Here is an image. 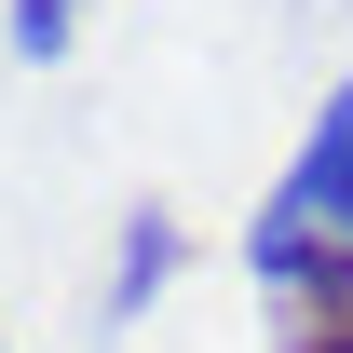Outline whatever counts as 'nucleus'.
<instances>
[{"instance_id": "obj_4", "label": "nucleus", "mask_w": 353, "mask_h": 353, "mask_svg": "<svg viewBox=\"0 0 353 353\" xmlns=\"http://www.w3.org/2000/svg\"><path fill=\"white\" fill-rule=\"evenodd\" d=\"M68 41H82V0H14V54L28 68H54Z\"/></svg>"}, {"instance_id": "obj_3", "label": "nucleus", "mask_w": 353, "mask_h": 353, "mask_svg": "<svg viewBox=\"0 0 353 353\" xmlns=\"http://www.w3.org/2000/svg\"><path fill=\"white\" fill-rule=\"evenodd\" d=\"M176 259H190V245H176V218H163V204H136V218H123V272H109V326H136V312L163 299Z\"/></svg>"}, {"instance_id": "obj_1", "label": "nucleus", "mask_w": 353, "mask_h": 353, "mask_svg": "<svg viewBox=\"0 0 353 353\" xmlns=\"http://www.w3.org/2000/svg\"><path fill=\"white\" fill-rule=\"evenodd\" d=\"M259 285H272V353H353V245H312V231L259 218Z\"/></svg>"}, {"instance_id": "obj_2", "label": "nucleus", "mask_w": 353, "mask_h": 353, "mask_svg": "<svg viewBox=\"0 0 353 353\" xmlns=\"http://www.w3.org/2000/svg\"><path fill=\"white\" fill-rule=\"evenodd\" d=\"M272 231H312V245H353V82L312 109L299 163H285V190H272Z\"/></svg>"}]
</instances>
